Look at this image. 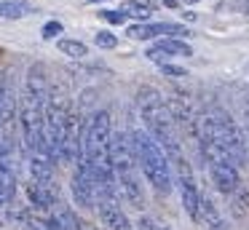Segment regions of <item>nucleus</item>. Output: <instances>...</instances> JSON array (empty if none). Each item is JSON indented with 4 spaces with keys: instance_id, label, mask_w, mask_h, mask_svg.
Here are the masks:
<instances>
[{
    "instance_id": "11",
    "label": "nucleus",
    "mask_w": 249,
    "mask_h": 230,
    "mask_svg": "<svg viewBox=\"0 0 249 230\" xmlns=\"http://www.w3.org/2000/svg\"><path fill=\"white\" fill-rule=\"evenodd\" d=\"M97 212H99V219H102L105 228H110V230H134V228H131L129 214L121 209L118 195L99 198V201H97Z\"/></svg>"
},
{
    "instance_id": "13",
    "label": "nucleus",
    "mask_w": 249,
    "mask_h": 230,
    "mask_svg": "<svg viewBox=\"0 0 249 230\" xmlns=\"http://www.w3.org/2000/svg\"><path fill=\"white\" fill-rule=\"evenodd\" d=\"M193 222H198L201 228H206V230H228V222H225V217H222V212L217 209V203L212 201L209 193H204V190H201V195H198V206H196Z\"/></svg>"
},
{
    "instance_id": "15",
    "label": "nucleus",
    "mask_w": 249,
    "mask_h": 230,
    "mask_svg": "<svg viewBox=\"0 0 249 230\" xmlns=\"http://www.w3.org/2000/svg\"><path fill=\"white\" fill-rule=\"evenodd\" d=\"M33 11L35 8L27 0H0V19H22Z\"/></svg>"
},
{
    "instance_id": "6",
    "label": "nucleus",
    "mask_w": 249,
    "mask_h": 230,
    "mask_svg": "<svg viewBox=\"0 0 249 230\" xmlns=\"http://www.w3.org/2000/svg\"><path fill=\"white\" fill-rule=\"evenodd\" d=\"M198 150L201 158L206 163V171H209V179L222 195H236L241 190V169L236 166V160L231 158L228 153H222L220 147L209 142H201L198 139Z\"/></svg>"
},
{
    "instance_id": "17",
    "label": "nucleus",
    "mask_w": 249,
    "mask_h": 230,
    "mask_svg": "<svg viewBox=\"0 0 249 230\" xmlns=\"http://www.w3.org/2000/svg\"><path fill=\"white\" fill-rule=\"evenodd\" d=\"M56 48H59L65 56H70V59L89 56V46L83 40H75V37H59V40H56Z\"/></svg>"
},
{
    "instance_id": "26",
    "label": "nucleus",
    "mask_w": 249,
    "mask_h": 230,
    "mask_svg": "<svg viewBox=\"0 0 249 230\" xmlns=\"http://www.w3.org/2000/svg\"><path fill=\"white\" fill-rule=\"evenodd\" d=\"M89 3H102V0H89Z\"/></svg>"
},
{
    "instance_id": "5",
    "label": "nucleus",
    "mask_w": 249,
    "mask_h": 230,
    "mask_svg": "<svg viewBox=\"0 0 249 230\" xmlns=\"http://www.w3.org/2000/svg\"><path fill=\"white\" fill-rule=\"evenodd\" d=\"M129 139H131V150H134L137 166L145 174V179L150 182V187L163 193V195H169L172 185H174V177H172V166H169L163 150L153 142V137L145 128H131Z\"/></svg>"
},
{
    "instance_id": "3",
    "label": "nucleus",
    "mask_w": 249,
    "mask_h": 230,
    "mask_svg": "<svg viewBox=\"0 0 249 230\" xmlns=\"http://www.w3.org/2000/svg\"><path fill=\"white\" fill-rule=\"evenodd\" d=\"M193 131H196V139L209 142V144H214V147H220L222 153H228L236 160L238 169L249 160L247 134H244L241 126L231 118V112H225L222 107H212V110L201 112L198 121L193 123Z\"/></svg>"
},
{
    "instance_id": "9",
    "label": "nucleus",
    "mask_w": 249,
    "mask_h": 230,
    "mask_svg": "<svg viewBox=\"0 0 249 230\" xmlns=\"http://www.w3.org/2000/svg\"><path fill=\"white\" fill-rule=\"evenodd\" d=\"M70 193H72V201H75V206H81V209H97L99 190H97L91 174L86 171V166H83V163H75V169H72Z\"/></svg>"
},
{
    "instance_id": "14",
    "label": "nucleus",
    "mask_w": 249,
    "mask_h": 230,
    "mask_svg": "<svg viewBox=\"0 0 249 230\" xmlns=\"http://www.w3.org/2000/svg\"><path fill=\"white\" fill-rule=\"evenodd\" d=\"M14 110H17V102L11 94V83H8V75L0 70V126L14 121Z\"/></svg>"
},
{
    "instance_id": "1",
    "label": "nucleus",
    "mask_w": 249,
    "mask_h": 230,
    "mask_svg": "<svg viewBox=\"0 0 249 230\" xmlns=\"http://www.w3.org/2000/svg\"><path fill=\"white\" fill-rule=\"evenodd\" d=\"M51 96V83L43 64H33L24 75L22 96H19V131H22V144L27 155L46 153L43 144V121H46V105Z\"/></svg>"
},
{
    "instance_id": "10",
    "label": "nucleus",
    "mask_w": 249,
    "mask_h": 230,
    "mask_svg": "<svg viewBox=\"0 0 249 230\" xmlns=\"http://www.w3.org/2000/svg\"><path fill=\"white\" fill-rule=\"evenodd\" d=\"M145 56L150 62H169V59H179V56H193V48L182 40V37H161L153 46H147Z\"/></svg>"
},
{
    "instance_id": "20",
    "label": "nucleus",
    "mask_w": 249,
    "mask_h": 230,
    "mask_svg": "<svg viewBox=\"0 0 249 230\" xmlns=\"http://www.w3.org/2000/svg\"><path fill=\"white\" fill-rule=\"evenodd\" d=\"M137 230H174V228L161 225L158 219H153V217H140L137 219Z\"/></svg>"
},
{
    "instance_id": "19",
    "label": "nucleus",
    "mask_w": 249,
    "mask_h": 230,
    "mask_svg": "<svg viewBox=\"0 0 249 230\" xmlns=\"http://www.w3.org/2000/svg\"><path fill=\"white\" fill-rule=\"evenodd\" d=\"M158 70H161L163 75H169V78H188V70L179 67V64H172V62H161Z\"/></svg>"
},
{
    "instance_id": "2",
    "label": "nucleus",
    "mask_w": 249,
    "mask_h": 230,
    "mask_svg": "<svg viewBox=\"0 0 249 230\" xmlns=\"http://www.w3.org/2000/svg\"><path fill=\"white\" fill-rule=\"evenodd\" d=\"M137 110H140L142 126L145 131L153 137V142L163 150L169 163L185 158L182 153V142H179V134L174 128V112L172 107L166 105L163 94L153 86H145V88L137 91Z\"/></svg>"
},
{
    "instance_id": "12",
    "label": "nucleus",
    "mask_w": 249,
    "mask_h": 230,
    "mask_svg": "<svg viewBox=\"0 0 249 230\" xmlns=\"http://www.w3.org/2000/svg\"><path fill=\"white\" fill-rule=\"evenodd\" d=\"M17 163L14 153H0V209H6L17 198Z\"/></svg>"
},
{
    "instance_id": "21",
    "label": "nucleus",
    "mask_w": 249,
    "mask_h": 230,
    "mask_svg": "<svg viewBox=\"0 0 249 230\" xmlns=\"http://www.w3.org/2000/svg\"><path fill=\"white\" fill-rule=\"evenodd\" d=\"M62 30H65V27H62V21L51 19V21H46V24H43V30H40V35H43L46 40H54L56 35H62Z\"/></svg>"
},
{
    "instance_id": "7",
    "label": "nucleus",
    "mask_w": 249,
    "mask_h": 230,
    "mask_svg": "<svg viewBox=\"0 0 249 230\" xmlns=\"http://www.w3.org/2000/svg\"><path fill=\"white\" fill-rule=\"evenodd\" d=\"M24 195H27V203L33 212H54L56 206H62L56 179H27Z\"/></svg>"
},
{
    "instance_id": "23",
    "label": "nucleus",
    "mask_w": 249,
    "mask_h": 230,
    "mask_svg": "<svg viewBox=\"0 0 249 230\" xmlns=\"http://www.w3.org/2000/svg\"><path fill=\"white\" fill-rule=\"evenodd\" d=\"M163 5H169V8H174V5H177V0H163Z\"/></svg>"
},
{
    "instance_id": "4",
    "label": "nucleus",
    "mask_w": 249,
    "mask_h": 230,
    "mask_svg": "<svg viewBox=\"0 0 249 230\" xmlns=\"http://www.w3.org/2000/svg\"><path fill=\"white\" fill-rule=\"evenodd\" d=\"M110 163H113V177H115V190L124 195L126 203L134 209H145L147 195L142 187L140 166H137L134 150H131L129 131H113L110 139Z\"/></svg>"
},
{
    "instance_id": "25",
    "label": "nucleus",
    "mask_w": 249,
    "mask_h": 230,
    "mask_svg": "<svg viewBox=\"0 0 249 230\" xmlns=\"http://www.w3.org/2000/svg\"><path fill=\"white\" fill-rule=\"evenodd\" d=\"M78 230H91V228H89V225H83V222H81V225H78Z\"/></svg>"
},
{
    "instance_id": "22",
    "label": "nucleus",
    "mask_w": 249,
    "mask_h": 230,
    "mask_svg": "<svg viewBox=\"0 0 249 230\" xmlns=\"http://www.w3.org/2000/svg\"><path fill=\"white\" fill-rule=\"evenodd\" d=\"M99 16H102L105 21H107V24H126V16L121 14V11H99Z\"/></svg>"
},
{
    "instance_id": "16",
    "label": "nucleus",
    "mask_w": 249,
    "mask_h": 230,
    "mask_svg": "<svg viewBox=\"0 0 249 230\" xmlns=\"http://www.w3.org/2000/svg\"><path fill=\"white\" fill-rule=\"evenodd\" d=\"M118 11L126 16V19L147 21V16L153 14V5H150V3H140V0H126V3H121Z\"/></svg>"
},
{
    "instance_id": "24",
    "label": "nucleus",
    "mask_w": 249,
    "mask_h": 230,
    "mask_svg": "<svg viewBox=\"0 0 249 230\" xmlns=\"http://www.w3.org/2000/svg\"><path fill=\"white\" fill-rule=\"evenodd\" d=\"M182 5H190V3H198V0H179Z\"/></svg>"
},
{
    "instance_id": "18",
    "label": "nucleus",
    "mask_w": 249,
    "mask_h": 230,
    "mask_svg": "<svg viewBox=\"0 0 249 230\" xmlns=\"http://www.w3.org/2000/svg\"><path fill=\"white\" fill-rule=\"evenodd\" d=\"M94 46L97 48H115L118 46V37H115L110 30H99L97 35H94Z\"/></svg>"
},
{
    "instance_id": "8",
    "label": "nucleus",
    "mask_w": 249,
    "mask_h": 230,
    "mask_svg": "<svg viewBox=\"0 0 249 230\" xmlns=\"http://www.w3.org/2000/svg\"><path fill=\"white\" fill-rule=\"evenodd\" d=\"M131 40H161V37H179L190 35V30L177 21H137L126 30Z\"/></svg>"
}]
</instances>
